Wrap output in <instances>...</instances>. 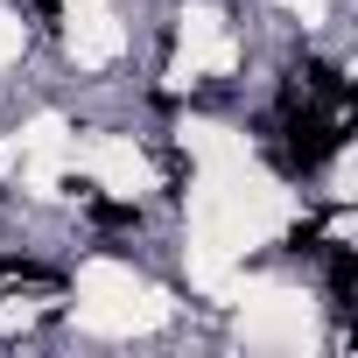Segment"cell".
<instances>
[{
    "instance_id": "obj_1",
    "label": "cell",
    "mask_w": 358,
    "mask_h": 358,
    "mask_svg": "<svg viewBox=\"0 0 358 358\" xmlns=\"http://www.w3.org/2000/svg\"><path fill=\"white\" fill-rule=\"evenodd\" d=\"M337 148H344V134H337V127H323V120H309V113L288 127V155H295V169H323Z\"/></svg>"
},
{
    "instance_id": "obj_2",
    "label": "cell",
    "mask_w": 358,
    "mask_h": 358,
    "mask_svg": "<svg viewBox=\"0 0 358 358\" xmlns=\"http://www.w3.org/2000/svg\"><path fill=\"white\" fill-rule=\"evenodd\" d=\"M351 288H358V260H351V253H330V295L351 302Z\"/></svg>"
},
{
    "instance_id": "obj_3",
    "label": "cell",
    "mask_w": 358,
    "mask_h": 358,
    "mask_svg": "<svg viewBox=\"0 0 358 358\" xmlns=\"http://www.w3.org/2000/svg\"><path fill=\"white\" fill-rule=\"evenodd\" d=\"M36 15H43V22H57V0H36Z\"/></svg>"
}]
</instances>
